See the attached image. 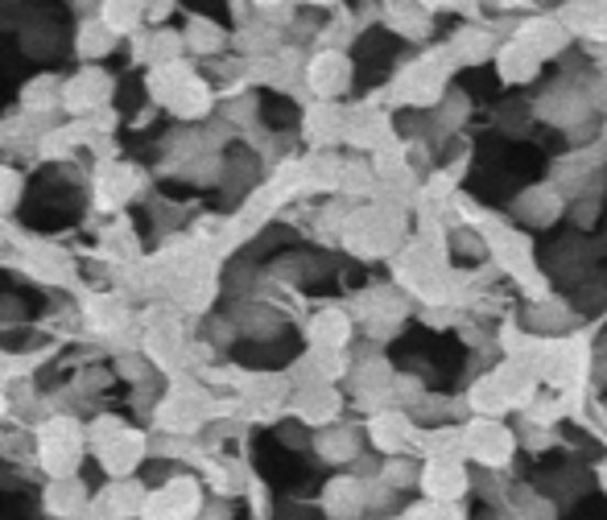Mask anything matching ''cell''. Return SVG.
<instances>
[{
  "label": "cell",
  "instance_id": "cell-1",
  "mask_svg": "<svg viewBox=\"0 0 607 520\" xmlns=\"http://www.w3.org/2000/svg\"><path fill=\"white\" fill-rule=\"evenodd\" d=\"M37 446H42V463H46V471L51 475H70L75 471V463H79V430H75V421H51L46 430H42V438H37Z\"/></svg>",
  "mask_w": 607,
  "mask_h": 520
},
{
  "label": "cell",
  "instance_id": "cell-2",
  "mask_svg": "<svg viewBox=\"0 0 607 520\" xmlns=\"http://www.w3.org/2000/svg\"><path fill=\"white\" fill-rule=\"evenodd\" d=\"M463 451L472 454L475 463H484V467H500L512 451V434H508L505 425H496L492 418L475 421L467 425V434H463Z\"/></svg>",
  "mask_w": 607,
  "mask_h": 520
},
{
  "label": "cell",
  "instance_id": "cell-3",
  "mask_svg": "<svg viewBox=\"0 0 607 520\" xmlns=\"http://www.w3.org/2000/svg\"><path fill=\"white\" fill-rule=\"evenodd\" d=\"M422 487L430 491V500L439 504H455L467 491V471L459 467L455 458H434L422 475Z\"/></svg>",
  "mask_w": 607,
  "mask_h": 520
},
{
  "label": "cell",
  "instance_id": "cell-4",
  "mask_svg": "<svg viewBox=\"0 0 607 520\" xmlns=\"http://www.w3.org/2000/svg\"><path fill=\"white\" fill-rule=\"evenodd\" d=\"M306 79H310V87H314L319 96H339L343 87L352 84V63H347L339 51H322L319 58L310 63Z\"/></svg>",
  "mask_w": 607,
  "mask_h": 520
},
{
  "label": "cell",
  "instance_id": "cell-5",
  "mask_svg": "<svg viewBox=\"0 0 607 520\" xmlns=\"http://www.w3.org/2000/svg\"><path fill=\"white\" fill-rule=\"evenodd\" d=\"M108 91H112V84L103 79L100 70H84L79 79H70L63 87V103H67L70 112H87V108H100L108 100Z\"/></svg>",
  "mask_w": 607,
  "mask_h": 520
},
{
  "label": "cell",
  "instance_id": "cell-6",
  "mask_svg": "<svg viewBox=\"0 0 607 520\" xmlns=\"http://www.w3.org/2000/svg\"><path fill=\"white\" fill-rule=\"evenodd\" d=\"M347 335H352V322H347V314H339V310L319 314L314 327H310V339H314L319 352H339L347 343Z\"/></svg>",
  "mask_w": 607,
  "mask_h": 520
},
{
  "label": "cell",
  "instance_id": "cell-7",
  "mask_svg": "<svg viewBox=\"0 0 607 520\" xmlns=\"http://www.w3.org/2000/svg\"><path fill=\"white\" fill-rule=\"evenodd\" d=\"M46 500H51L46 508H51L54 517H79V512H84V487L75 484L70 475H63V479L46 491Z\"/></svg>",
  "mask_w": 607,
  "mask_h": 520
},
{
  "label": "cell",
  "instance_id": "cell-8",
  "mask_svg": "<svg viewBox=\"0 0 607 520\" xmlns=\"http://www.w3.org/2000/svg\"><path fill=\"white\" fill-rule=\"evenodd\" d=\"M327 508H331V517H352L364 508V487L355 479H335L327 487Z\"/></svg>",
  "mask_w": 607,
  "mask_h": 520
},
{
  "label": "cell",
  "instance_id": "cell-9",
  "mask_svg": "<svg viewBox=\"0 0 607 520\" xmlns=\"http://www.w3.org/2000/svg\"><path fill=\"white\" fill-rule=\"evenodd\" d=\"M186 46H190L195 54L223 51V30L207 18H190V25H186Z\"/></svg>",
  "mask_w": 607,
  "mask_h": 520
},
{
  "label": "cell",
  "instance_id": "cell-10",
  "mask_svg": "<svg viewBox=\"0 0 607 520\" xmlns=\"http://www.w3.org/2000/svg\"><path fill=\"white\" fill-rule=\"evenodd\" d=\"M372 442H376L380 451H401L405 442H409V425H405V418H397V413H380V418L372 421Z\"/></svg>",
  "mask_w": 607,
  "mask_h": 520
},
{
  "label": "cell",
  "instance_id": "cell-11",
  "mask_svg": "<svg viewBox=\"0 0 607 520\" xmlns=\"http://www.w3.org/2000/svg\"><path fill=\"white\" fill-rule=\"evenodd\" d=\"M112 46H117V34H112L100 18L79 25V54H87V58H100V54H108Z\"/></svg>",
  "mask_w": 607,
  "mask_h": 520
},
{
  "label": "cell",
  "instance_id": "cell-12",
  "mask_svg": "<svg viewBox=\"0 0 607 520\" xmlns=\"http://www.w3.org/2000/svg\"><path fill=\"white\" fill-rule=\"evenodd\" d=\"M319 451L327 454V458H352L355 454L352 430H327V434L319 438Z\"/></svg>",
  "mask_w": 607,
  "mask_h": 520
},
{
  "label": "cell",
  "instance_id": "cell-13",
  "mask_svg": "<svg viewBox=\"0 0 607 520\" xmlns=\"http://www.w3.org/2000/svg\"><path fill=\"white\" fill-rule=\"evenodd\" d=\"M21 195V178L13 169H0V211H9Z\"/></svg>",
  "mask_w": 607,
  "mask_h": 520
},
{
  "label": "cell",
  "instance_id": "cell-14",
  "mask_svg": "<svg viewBox=\"0 0 607 520\" xmlns=\"http://www.w3.org/2000/svg\"><path fill=\"white\" fill-rule=\"evenodd\" d=\"M599 479H604V487H607V463H604V467H599Z\"/></svg>",
  "mask_w": 607,
  "mask_h": 520
},
{
  "label": "cell",
  "instance_id": "cell-15",
  "mask_svg": "<svg viewBox=\"0 0 607 520\" xmlns=\"http://www.w3.org/2000/svg\"><path fill=\"white\" fill-rule=\"evenodd\" d=\"M314 4H331V0H314Z\"/></svg>",
  "mask_w": 607,
  "mask_h": 520
}]
</instances>
